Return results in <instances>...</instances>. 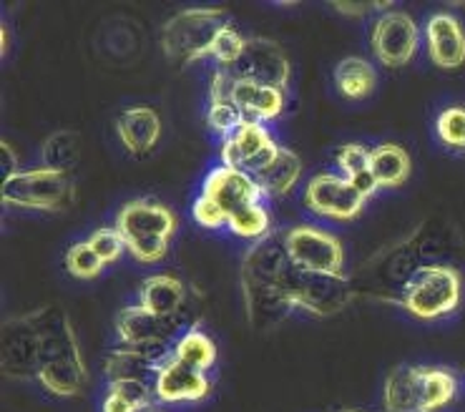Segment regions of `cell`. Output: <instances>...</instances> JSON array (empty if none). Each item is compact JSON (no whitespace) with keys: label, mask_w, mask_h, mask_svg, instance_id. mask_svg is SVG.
<instances>
[{"label":"cell","mask_w":465,"mask_h":412,"mask_svg":"<svg viewBox=\"0 0 465 412\" xmlns=\"http://www.w3.org/2000/svg\"><path fill=\"white\" fill-rule=\"evenodd\" d=\"M41 337L31 312L8 317L0 329V369L8 380H38Z\"/></svg>","instance_id":"8fae6325"},{"label":"cell","mask_w":465,"mask_h":412,"mask_svg":"<svg viewBox=\"0 0 465 412\" xmlns=\"http://www.w3.org/2000/svg\"><path fill=\"white\" fill-rule=\"evenodd\" d=\"M192 217L199 227L204 229H222L229 224V217L224 214V209L214 201V199H209V196L199 194L194 199V204H192Z\"/></svg>","instance_id":"8d00e7d4"},{"label":"cell","mask_w":465,"mask_h":412,"mask_svg":"<svg viewBox=\"0 0 465 412\" xmlns=\"http://www.w3.org/2000/svg\"><path fill=\"white\" fill-rule=\"evenodd\" d=\"M153 392H156V400L163 405H189V402H202L209 397L212 380L206 372L189 368L169 355L156 372Z\"/></svg>","instance_id":"d6986e66"},{"label":"cell","mask_w":465,"mask_h":412,"mask_svg":"<svg viewBox=\"0 0 465 412\" xmlns=\"http://www.w3.org/2000/svg\"><path fill=\"white\" fill-rule=\"evenodd\" d=\"M420 28L411 13L388 11L375 18L370 31V48L380 64L388 68L408 65L420 48Z\"/></svg>","instance_id":"7c38bea8"},{"label":"cell","mask_w":465,"mask_h":412,"mask_svg":"<svg viewBox=\"0 0 465 412\" xmlns=\"http://www.w3.org/2000/svg\"><path fill=\"white\" fill-rule=\"evenodd\" d=\"M284 247L294 267L317 274H345V247L327 229L300 224L284 231Z\"/></svg>","instance_id":"30bf717a"},{"label":"cell","mask_w":465,"mask_h":412,"mask_svg":"<svg viewBox=\"0 0 465 412\" xmlns=\"http://www.w3.org/2000/svg\"><path fill=\"white\" fill-rule=\"evenodd\" d=\"M139 304L153 315L179 319L186 307V287L172 274H152L139 287Z\"/></svg>","instance_id":"603a6c76"},{"label":"cell","mask_w":465,"mask_h":412,"mask_svg":"<svg viewBox=\"0 0 465 412\" xmlns=\"http://www.w3.org/2000/svg\"><path fill=\"white\" fill-rule=\"evenodd\" d=\"M199 194L214 199V201L224 209L227 217H232L234 211L244 209V206L257 204V201H264V199H267L254 176L247 174V172H242V169L224 166V163L209 169V174H206L204 181H202V191H199Z\"/></svg>","instance_id":"ac0fdd59"},{"label":"cell","mask_w":465,"mask_h":412,"mask_svg":"<svg viewBox=\"0 0 465 412\" xmlns=\"http://www.w3.org/2000/svg\"><path fill=\"white\" fill-rule=\"evenodd\" d=\"M332 81H335V88L342 96L350 98V101H360V98H368L375 91L378 74H375V65L370 61L350 55L335 65Z\"/></svg>","instance_id":"4316f807"},{"label":"cell","mask_w":465,"mask_h":412,"mask_svg":"<svg viewBox=\"0 0 465 412\" xmlns=\"http://www.w3.org/2000/svg\"><path fill=\"white\" fill-rule=\"evenodd\" d=\"M435 136L445 149L455 153H465V103L448 106L435 119Z\"/></svg>","instance_id":"4dcf8cb0"},{"label":"cell","mask_w":465,"mask_h":412,"mask_svg":"<svg viewBox=\"0 0 465 412\" xmlns=\"http://www.w3.org/2000/svg\"><path fill=\"white\" fill-rule=\"evenodd\" d=\"M370 152L362 143H342L335 152V166L340 176L355 179V176L370 172Z\"/></svg>","instance_id":"836d02e7"},{"label":"cell","mask_w":465,"mask_h":412,"mask_svg":"<svg viewBox=\"0 0 465 412\" xmlns=\"http://www.w3.org/2000/svg\"><path fill=\"white\" fill-rule=\"evenodd\" d=\"M302 176V159L294 152H290L287 146H277V152L272 153V159L260 172L254 174L257 184L262 186V191L267 199H280L287 196L294 189V184Z\"/></svg>","instance_id":"cb8c5ba5"},{"label":"cell","mask_w":465,"mask_h":412,"mask_svg":"<svg viewBox=\"0 0 465 412\" xmlns=\"http://www.w3.org/2000/svg\"><path fill=\"white\" fill-rule=\"evenodd\" d=\"M332 11L350 15V18H362L365 13L392 11V3H332Z\"/></svg>","instance_id":"74e56055"},{"label":"cell","mask_w":465,"mask_h":412,"mask_svg":"<svg viewBox=\"0 0 465 412\" xmlns=\"http://www.w3.org/2000/svg\"><path fill=\"white\" fill-rule=\"evenodd\" d=\"M229 76L244 78L252 83H260V86H272L287 91L290 83V74H292V65L290 58L282 51L280 44H274L270 38H247L244 51L237 58V64L224 68Z\"/></svg>","instance_id":"4fadbf2b"},{"label":"cell","mask_w":465,"mask_h":412,"mask_svg":"<svg viewBox=\"0 0 465 412\" xmlns=\"http://www.w3.org/2000/svg\"><path fill=\"white\" fill-rule=\"evenodd\" d=\"M425 48L438 68H458L465 64V28L453 13H435L425 23Z\"/></svg>","instance_id":"ffe728a7"},{"label":"cell","mask_w":465,"mask_h":412,"mask_svg":"<svg viewBox=\"0 0 465 412\" xmlns=\"http://www.w3.org/2000/svg\"><path fill=\"white\" fill-rule=\"evenodd\" d=\"M31 317L41 337V387L55 397H78L86 390L88 372L71 317L58 304H44L33 309Z\"/></svg>","instance_id":"7a4b0ae2"},{"label":"cell","mask_w":465,"mask_h":412,"mask_svg":"<svg viewBox=\"0 0 465 412\" xmlns=\"http://www.w3.org/2000/svg\"><path fill=\"white\" fill-rule=\"evenodd\" d=\"M450 241V234L438 221L425 219L420 227L392 247H385L362 261L350 277L355 299L401 304V294L412 274L428 264H440L438 254Z\"/></svg>","instance_id":"6da1fadb"},{"label":"cell","mask_w":465,"mask_h":412,"mask_svg":"<svg viewBox=\"0 0 465 412\" xmlns=\"http://www.w3.org/2000/svg\"><path fill=\"white\" fill-rule=\"evenodd\" d=\"M209 101H232L247 121L270 123L282 116L287 103V91L260 86L244 78L229 76L224 68H214L209 83Z\"/></svg>","instance_id":"9c48e42d"},{"label":"cell","mask_w":465,"mask_h":412,"mask_svg":"<svg viewBox=\"0 0 465 412\" xmlns=\"http://www.w3.org/2000/svg\"><path fill=\"white\" fill-rule=\"evenodd\" d=\"M8 44H11L8 41V25H3V51H0L3 55H8Z\"/></svg>","instance_id":"ab89813d"},{"label":"cell","mask_w":465,"mask_h":412,"mask_svg":"<svg viewBox=\"0 0 465 412\" xmlns=\"http://www.w3.org/2000/svg\"><path fill=\"white\" fill-rule=\"evenodd\" d=\"M172 355L179 362H184L189 368L206 372L217 365V345L209 332L202 329V325H192L182 329V335L173 339Z\"/></svg>","instance_id":"484cf974"},{"label":"cell","mask_w":465,"mask_h":412,"mask_svg":"<svg viewBox=\"0 0 465 412\" xmlns=\"http://www.w3.org/2000/svg\"><path fill=\"white\" fill-rule=\"evenodd\" d=\"M81 159V139L76 131H54L41 143V166L61 174H71Z\"/></svg>","instance_id":"f1b7e54d"},{"label":"cell","mask_w":465,"mask_h":412,"mask_svg":"<svg viewBox=\"0 0 465 412\" xmlns=\"http://www.w3.org/2000/svg\"><path fill=\"white\" fill-rule=\"evenodd\" d=\"M156 400L153 385L146 382H109L101 400V412H146Z\"/></svg>","instance_id":"83f0119b"},{"label":"cell","mask_w":465,"mask_h":412,"mask_svg":"<svg viewBox=\"0 0 465 412\" xmlns=\"http://www.w3.org/2000/svg\"><path fill=\"white\" fill-rule=\"evenodd\" d=\"M335 412H362V410H350V407H342V410H335Z\"/></svg>","instance_id":"60d3db41"},{"label":"cell","mask_w":465,"mask_h":412,"mask_svg":"<svg viewBox=\"0 0 465 412\" xmlns=\"http://www.w3.org/2000/svg\"><path fill=\"white\" fill-rule=\"evenodd\" d=\"M88 244L94 247L104 264H114L124 257L126 251V241L121 237V231L116 227H98L91 237L86 239Z\"/></svg>","instance_id":"e575fe53"},{"label":"cell","mask_w":465,"mask_h":412,"mask_svg":"<svg viewBox=\"0 0 465 412\" xmlns=\"http://www.w3.org/2000/svg\"><path fill=\"white\" fill-rule=\"evenodd\" d=\"M280 143L267 129V123L244 121L229 139L222 142V163L232 169H242L247 174H257L264 163L270 162L272 153L277 152Z\"/></svg>","instance_id":"e0dca14e"},{"label":"cell","mask_w":465,"mask_h":412,"mask_svg":"<svg viewBox=\"0 0 465 412\" xmlns=\"http://www.w3.org/2000/svg\"><path fill=\"white\" fill-rule=\"evenodd\" d=\"M172 355V349H139L116 348L104 359V375L109 382H146L153 385L162 362Z\"/></svg>","instance_id":"44dd1931"},{"label":"cell","mask_w":465,"mask_h":412,"mask_svg":"<svg viewBox=\"0 0 465 412\" xmlns=\"http://www.w3.org/2000/svg\"><path fill=\"white\" fill-rule=\"evenodd\" d=\"M227 227L234 237L249 239L252 244L274 231V229H272V214L264 201H257V204H249L244 206V209L234 211V214L229 217Z\"/></svg>","instance_id":"f546056e"},{"label":"cell","mask_w":465,"mask_h":412,"mask_svg":"<svg viewBox=\"0 0 465 412\" xmlns=\"http://www.w3.org/2000/svg\"><path fill=\"white\" fill-rule=\"evenodd\" d=\"M411 156L398 143H380L370 152V174L380 189H398L411 179Z\"/></svg>","instance_id":"d4e9b609"},{"label":"cell","mask_w":465,"mask_h":412,"mask_svg":"<svg viewBox=\"0 0 465 412\" xmlns=\"http://www.w3.org/2000/svg\"><path fill=\"white\" fill-rule=\"evenodd\" d=\"M365 196L357 191L350 179L340 174H317L304 186V206L317 217L352 221L365 209Z\"/></svg>","instance_id":"5bb4252c"},{"label":"cell","mask_w":465,"mask_h":412,"mask_svg":"<svg viewBox=\"0 0 465 412\" xmlns=\"http://www.w3.org/2000/svg\"><path fill=\"white\" fill-rule=\"evenodd\" d=\"M229 25L232 15L224 8H186L176 13L162 28L163 55L179 65L212 58L217 38Z\"/></svg>","instance_id":"5b68a950"},{"label":"cell","mask_w":465,"mask_h":412,"mask_svg":"<svg viewBox=\"0 0 465 412\" xmlns=\"http://www.w3.org/2000/svg\"><path fill=\"white\" fill-rule=\"evenodd\" d=\"M121 146L134 156H146L162 139V119L149 106H131L116 119Z\"/></svg>","instance_id":"7402d4cb"},{"label":"cell","mask_w":465,"mask_h":412,"mask_svg":"<svg viewBox=\"0 0 465 412\" xmlns=\"http://www.w3.org/2000/svg\"><path fill=\"white\" fill-rule=\"evenodd\" d=\"M104 261L98 257L94 247L88 244L86 239L84 241H76L71 244L68 251H65V270L68 274H74L76 280H96L98 274L104 271Z\"/></svg>","instance_id":"1f68e13d"},{"label":"cell","mask_w":465,"mask_h":412,"mask_svg":"<svg viewBox=\"0 0 465 412\" xmlns=\"http://www.w3.org/2000/svg\"><path fill=\"white\" fill-rule=\"evenodd\" d=\"M114 329L124 348L139 349H172L173 339L179 332V319L153 315L152 309L141 307L139 302L124 307L116 319Z\"/></svg>","instance_id":"9a60e30c"},{"label":"cell","mask_w":465,"mask_h":412,"mask_svg":"<svg viewBox=\"0 0 465 412\" xmlns=\"http://www.w3.org/2000/svg\"><path fill=\"white\" fill-rule=\"evenodd\" d=\"M114 227L126 241V251L141 264H156L169 254L176 214L153 199H134L116 214Z\"/></svg>","instance_id":"277c9868"},{"label":"cell","mask_w":465,"mask_h":412,"mask_svg":"<svg viewBox=\"0 0 465 412\" xmlns=\"http://www.w3.org/2000/svg\"><path fill=\"white\" fill-rule=\"evenodd\" d=\"M463 299V277L453 264H428L412 274L401 294V304L415 319L433 322L440 317L453 315Z\"/></svg>","instance_id":"8992f818"},{"label":"cell","mask_w":465,"mask_h":412,"mask_svg":"<svg viewBox=\"0 0 465 412\" xmlns=\"http://www.w3.org/2000/svg\"><path fill=\"white\" fill-rule=\"evenodd\" d=\"M0 153H3V181L5 179H11V176H15L21 169H18V159H15V153H13V149L8 146V142L0 143Z\"/></svg>","instance_id":"f35d334b"},{"label":"cell","mask_w":465,"mask_h":412,"mask_svg":"<svg viewBox=\"0 0 465 412\" xmlns=\"http://www.w3.org/2000/svg\"><path fill=\"white\" fill-rule=\"evenodd\" d=\"M3 204L33 211H68L76 204V181L71 174L51 169H28L5 179L0 186Z\"/></svg>","instance_id":"52a82bcc"},{"label":"cell","mask_w":465,"mask_h":412,"mask_svg":"<svg viewBox=\"0 0 465 412\" xmlns=\"http://www.w3.org/2000/svg\"><path fill=\"white\" fill-rule=\"evenodd\" d=\"M239 277H242V294H244V312H247V322L252 329L272 332L284 325L297 309L292 297L280 282L249 277V274H239Z\"/></svg>","instance_id":"2e32d148"},{"label":"cell","mask_w":465,"mask_h":412,"mask_svg":"<svg viewBox=\"0 0 465 412\" xmlns=\"http://www.w3.org/2000/svg\"><path fill=\"white\" fill-rule=\"evenodd\" d=\"M458 395L453 369L438 365H401L382 387L385 412H440Z\"/></svg>","instance_id":"3957f363"},{"label":"cell","mask_w":465,"mask_h":412,"mask_svg":"<svg viewBox=\"0 0 465 412\" xmlns=\"http://www.w3.org/2000/svg\"><path fill=\"white\" fill-rule=\"evenodd\" d=\"M282 287L292 297L297 309H304L314 317L340 315L355 299L347 274H317L300 270L294 264L284 271Z\"/></svg>","instance_id":"ba28073f"},{"label":"cell","mask_w":465,"mask_h":412,"mask_svg":"<svg viewBox=\"0 0 465 412\" xmlns=\"http://www.w3.org/2000/svg\"><path fill=\"white\" fill-rule=\"evenodd\" d=\"M146 412H163V410H156V407H152V410H146Z\"/></svg>","instance_id":"b9f144b4"},{"label":"cell","mask_w":465,"mask_h":412,"mask_svg":"<svg viewBox=\"0 0 465 412\" xmlns=\"http://www.w3.org/2000/svg\"><path fill=\"white\" fill-rule=\"evenodd\" d=\"M244 45H247V38L234 25H229L227 31L219 35L217 44H214V51H212V58L217 61V68H229V65L237 64Z\"/></svg>","instance_id":"d590c367"},{"label":"cell","mask_w":465,"mask_h":412,"mask_svg":"<svg viewBox=\"0 0 465 412\" xmlns=\"http://www.w3.org/2000/svg\"><path fill=\"white\" fill-rule=\"evenodd\" d=\"M244 121L247 119L242 116V111H239L232 101H209V109H206V126L214 131L222 142L229 139Z\"/></svg>","instance_id":"d6a6232c"}]
</instances>
